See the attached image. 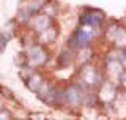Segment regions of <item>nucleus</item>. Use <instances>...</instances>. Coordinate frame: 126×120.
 Instances as JSON below:
<instances>
[{"mask_svg":"<svg viewBox=\"0 0 126 120\" xmlns=\"http://www.w3.org/2000/svg\"><path fill=\"white\" fill-rule=\"evenodd\" d=\"M98 29H94L92 25L87 24H80V27L73 33V37L69 40V46L73 49H84L92 43V40L96 37Z\"/></svg>","mask_w":126,"mask_h":120,"instance_id":"f257e3e1","label":"nucleus"},{"mask_svg":"<svg viewBox=\"0 0 126 120\" xmlns=\"http://www.w3.org/2000/svg\"><path fill=\"white\" fill-rule=\"evenodd\" d=\"M62 98H63V103H65V104L77 106V104H80V103L85 100V92H84V89H80L79 85L73 84V85L66 87V89L63 90Z\"/></svg>","mask_w":126,"mask_h":120,"instance_id":"f03ea898","label":"nucleus"},{"mask_svg":"<svg viewBox=\"0 0 126 120\" xmlns=\"http://www.w3.org/2000/svg\"><path fill=\"white\" fill-rule=\"evenodd\" d=\"M46 62H47V54L41 46L35 44L29 47V51H27V63H29V66L32 68L43 66Z\"/></svg>","mask_w":126,"mask_h":120,"instance_id":"7ed1b4c3","label":"nucleus"},{"mask_svg":"<svg viewBox=\"0 0 126 120\" xmlns=\"http://www.w3.org/2000/svg\"><path fill=\"white\" fill-rule=\"evenodd\" d=\"M106 37L113 43V46L117 47H126V30L121 25H110L107 32H106Z\"/></svg>","mask_w":126,"mask_h":120,"instance_id":"20e7f679","label":"nucleus"},{"mask_svg":"<svg viewBox=\"0 0 126 120\" xmlns=\"http://www.w3.org/2000/svg\"><path fill=\"white\" fill-rule=\"evenodd\" d=\"M102 19H104V14H102L101 11L92 10V11H88V13L82 14L80 24H87V25H92V27H94V29H99Z\"/></svg>","mask_w":126,"mask_h":120,"instance_id":"39448f33","label":"nucleus"},{"mask_svg":"<svg viewBox=\"0 0 126 120\" xmlns=\"http://www.w3.org/2000/svg\"><path fill=\"white\" fill-rule=\"evenodd\" d=\"M82 81L85 84H88V85H94V84H98L99 85V74H98V71L94 70L92 65H82Z\"/></svg>","mask_w":126,"mask_h":120,"instance_id":"423d86ee","label":"nucleus"},{"mask_svg":"<svg viewBox=\"0 0 126 120\" xmlns=\"http://www.w3.org/2000/svg\"><path fill=\"white\" fill-rule=\"evenodd\" d=\"M30 24H32V29L36 32V33H41V32H44L46 29L50 27L49 16H46V14H35L33 18H32Z\"/></svg>","mask_w":126,"mask_h":120,"instance_id":"0eeeda50","label":"nucleus"},{"mask_svg":"<svg viewBox=\"0 0 126 120\" xmlns=\"http://www.w3.org/2000/svg\"><path fill=\"white\" fill-rule=\"evenodd\" d=\"M115 97V87L112 84H101V90H99V100L102 103H110Z\"/></svg>","mask_w":126,"mask_h":120,"instance_id":"6e6552de","label":"nucleus"},{"mask_svg":"<svg viewBox=\"0 0 126 120\" xmlns=\"http://www.w3.org/2000/svg\"><path fill=\"white\" fill-rule=\"evenodd\" d=\"M25 84H27V87L32 90V92H38L41 90V87H43V84H44V81H43V78L39 74H32L30 78H27V81H25Z\"/></svg>","mask_w":126,"mask_h":120,"instance_id":"1a4fd4ad","label":"nucleus"},{"mask_svg":"<svg viewBox=\"0 0 126 120\" xmlns=\"http://www.w3.org/2000/svg\"><path fill=\"white\" fill-rule=\"evenodd\" d=\"M55 38H57V29H54V27H49V29H46L44 32L38 33V40H39V43H43V44L52 43Z\"/></svg>","mask_w":126,"mask_h":120,"instance_id":"9d476101","label":"nucleus"},{"mask_svg":"<svg viewBox=\"0 0 126 120\" xmlns=\"http://www.w3.org/2000/svg\"><path fill=\"white\" fill-rule=\"evenodd\" d=\"M77 55H79V63H80V65H87L90 57H92V51H87L84 47L80 52H77Z\"/></svg>","mask_w":126,"mask_h":120,"instance_id":"9b49d317","label":"nucleus"}]
</instances>
